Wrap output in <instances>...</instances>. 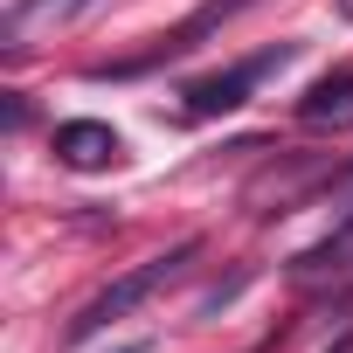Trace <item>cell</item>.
<instances>
[{
	"label": "cell",
	"mask_w": 353,
	"mask_h": 353,
	"mask_svg": "<svg viewBox=\"0 0 353 353\" xmlns=\"http://www.w3.org/2000/svg\"><path fill=\"white\" fill-rule=\"evenodd\" d=\"M188 263H194V243H181V250H166V256H152V263H132L118 284H104L77 319H70V339H90V332H104L111 319H125V312H139V305H152L166 284H181L188 277Z\"/></svg>",
	"instance_id": "obj_1"
},
{
	"label": "cell",
	"mask_w": 353,
	"mask_h": 353,
	"mask_svg": "<svg viewBox=\"0 0 353 353\" xmlns=\"http://www.w3.org/2000/svg\"><path fill=\"white\" fill-rule=\"evenodd\" d=\"M97 8H111V0H14L8 21H0V49H8V56H28L42 28H70V21L97 14Z\"/></svg>",
	"instance_id": "obj_2"
},
{
	"label": "cell",
	"mask_w": 353,
	"mask_h": 353,
	"mask_svg": "<svg viewBox=\"0 0 353 353\" xmlns=\"http://www.w3.org/2000/svg\"><path fill=\"white\" fill-rule=\"evenodd\" d=\"M49 152H56L70 173H104V166H118V159H125V139H118L104 118H70V125H56Z\"/></svg>",
	"instance_id": "obj_3"
},
{
	"label": "cell",
	"mask_w": 353,
	"mask_h": 353,
	"mask_svg": "<svg viewBox=\"0 0 353 353\" xmlns=\"http://www.w3.org/2000/svg\"><path fill=\"white\" fill-rule=\"evenodd\" d=\"M277 63H291V49H277V56H256V63H236V70H222V77H201V83H188V111H194V118L236 111V104H243V90H250L263 70H277Z\"/></svg>",
	"instance_id": "obj_4"
},
{
	"label": "cell",
	"mask_w": 353,
	"mask_h": 353,
	"mask_svg": "<svg viewBox=\"0 0 353 353\" xmlns=\"http://www.w3.org/2000/svg\"><path fill=\"white\" fill-rule=\"evenodd\" d=\"M298 125H312V132H353V63L332 70V77H319L298 97Z\"/></svg>",
	"instance_id": "obj_5"
},
{
	"label": "cell",
	"mask_w": 353,
	"mask_h": 353,
	"mask_svg": "<svg viewBox=\"0 0 353 353\" xmlns=\"http://www.w3.org/2000/svg\"><path fill=\"white\" fill-rule=\"evenodd\" d=\"M346 256H353V215H346V222H339L319 250H305L291 270H298V277H312V270H346Z\"/></svg>",
	"instance_id": "obj_6"
},
{
	"label": "cell",
	"mask_w": 353,
	"mask_h": 353,
	"mask_svg": "<svg viewBox=\"0 0 353 353\" xmlns=\"http://www.w3.org/2000/svg\"><path fill=\"white\" fill-rule=\"evenodd\" d=\"M332 353H353V332H346V339H339V346H332Z\"/></svg>",
	"instance_id": "obj_7"
},
{
	"label": "cell",
	"mask_w": 353,
	"mask_h": 353,
	"mask_svg": "<svg viewBox=\"0 0 353 353\" xmlns=\"http://www.w3.org/2000/svg\"><path fill=\"white\" fill-rule=\"evenodd\" d=\"M339 14H346V21H353V0H339Z\"/></svg>",
	"instance_id": "obj_8"
}]
</instances>
